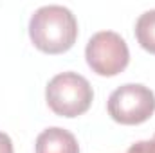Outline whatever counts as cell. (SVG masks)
I'll return each mask as SVG.
<instances>
[{
	"mask_svg": "<svg viewBox=\"0 0 155 153\" xmlns=\"http://www.w3.org/2000/svg\"><path fill=\"white\" fill-rule=\"evenodd\" d=\"M33 45L45 54L67 52L78 38V22L71 9L63 5H43L29 20Z\"/></svg>",
	"mask_w": 155,
	"mask_h": 153,
	"instance_id": "obj_1",
	"label": "cell"
},
{
	"mask_svg": "<svg viewBox=\"0 0 155 153\" xmlns=\"http://www.w3.org/2000/svg\"><path fill=\"white\" fill-rule=\"evenodd\" d=\"M94 99V90L87 77L78 72H61L45 86V101L49 108L61 117H78L85 114Z\"/></svg>",
	"mask_w": 155,
	"mask_h": 153,
	"instance_id": "obj_2",
	"label": "cell"
},
{
	"mask_svg": "<svg viewBox=\"0 0 155 153\" xmlns=\"http://www.w3.org/2000/svg\"><path fill=\"white\" fill-rule=\"evenodd\" d=\"M85 58L97 76L112 77L128 67L130 50L121 34L114 31H99L88 40Z\"/></svg>",
	"mask_w": 155,
	"mask_h": 153,
	"instance_id": "obj_3",
	"label": "cell"
},
{
	"mask_svg": "<svg viewBox=\"0 0 155 153\" xmlns=\"http://www.w3.org/2000/svg\"><path fill=\"white\" fill-rule=\"evenodd\" d=\"M107 106L110 117L119 124H141L153 115L155 94L144 85L126 83L110 94Z\"/></svg>",
	"mask_w": 155,
	"mask_h": 153,
	"instance_id": "obj_4",
	"label": "cell"
},
{
	"mask_svg": "<svg viewBox=\"0 0 155 153\" xmlns=\"http://www.w3.org/2000/svg\"><path fill=\"white\" fill-rule=\"evenodd\" d=\"M36 153H79L76 137L65 128H47L36 137Z\"/></svg>",
	"mask_w": 155,
	"mask_h": 153,
	"instance_id": "obj_5",
	"label": "cell"
},
{
	"mask_svg": "<svg viewBox=\"0 0 155 153\" xmlns=\"http://www.w3.org/2000/svg\"><path fill=\"white\" fill-rule=\"evenodd\" d=\"M135 38L144 50H148L150 54H155V9L144 11L137 18Z\"/></svg>",
	"mask_w": 155,
	"mask_h": 153,
	"instance_id": "obj_6",
	"label": "cell"
},
{
	"mask_svg": "<svg viewBox=\"0 0 155 153\" xmlns=\"http://www.w3.org/2000/svg\"><path fill=\"white\" fill-rule=\"evenodd\" d=\"M126 153H155V141H139L132 144Z\"/></svg>",
	"mask_w": 155,
	"mask_h": 153,
	"instance_id": "obj_7",
	"label": "cell"
},
{
	"mask_svg": "<svg viewBox=\"0 0 155 153\" xmlns=\"http://www.w3.org/2000/svg\"><path fill=\"white\" fill-rule=\"evenodd\" d=\"M0 153H15L11 137L4 132H0Z\"/></svg>",
	"mask_w": 155,
	"mask_h": 153,
	"instance_id": "obj_8",
	"label": "cell"
},
{
	"mask_svg": "<svg viewBox=\"0 0 155 153\" xmlns=\"http://www.w3.org/2000/svg\"><path fill=\"white\" fill-rule=\"evenodd\" d=\"M153 141H155V135H153Z\"/></svg>",
	"mask_w": 155,
	"mask_h": 153,
	"instance_id": "obj_9",
	"label": "cell"
}]
</instances>
